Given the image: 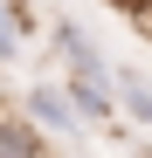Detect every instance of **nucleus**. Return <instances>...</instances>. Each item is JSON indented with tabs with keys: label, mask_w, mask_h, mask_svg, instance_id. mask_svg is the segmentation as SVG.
I'll list each match as a JSON object with an SVG mask.
<instances>
[{
	"label": "nucleus",
	"mask_w": 152,
	"mask_h": 158,
	"mask_svg": "<svg viewBox=\"0 0 152 158\" xmlns=\"http://www.w3.org/2000/svg\"><path fill=\"white\" fill-rule=\"evenodd\" d=\"M56 48H62V62L69 76H83V83H111V62H104V48H97L76 21H56Z\"/></svg>",
	"instance_id": "1"
},
{
	"label": "nucleus",
	"mask_w": 152,
	"mask_h": 158,
	"mask_svg": "<svg viewBox=\"0 0 152 158\" xmlns=\"http://www.w3.org/2000/svg\"><path fill=\"white\" fill-rule=\"evenodd\" d=\"M0 158H48V138L28 117H0Z\"/></svg>",
	"instance_id": "5"
},
{
	"label": "nucleus",
	"mask_w": 152,
	"mask_h": 158,
	"mask_svg": "<svg viewBox=\"0 0 152 158\" xmlns=\"http://www.w3.org/2000/svg\"><path fill=\"white\" fill-rule=\"evenodd\" d=\"M111 103H118L132 124H145V131H152V83H145L138 69H111Z\"/></svg>",
	"instance_id": "3"
},
{
	"label": "nucleus",
	"mask_w": 152,
	"mask_h": 158,
	"mask_svg": "<svg viewBox=\"0 0 152 158\" xmlns=\"http://www.w3.org/2000/svg\"><path fill=\"white\" fill-rule=\"evenodd\" d=\"M62 96H69V110H76V117H90V124H111V117H118L111 83H83V76H69V83H62Z\"/></svg>",
	"instance_id": "4"
},
{
	"label": "nucleus",
	"mask_w": 152,
	"mask_h": 158,
	"mask_svg": "<svg viewBox=\"0 0 152 158\" xmlns=\"http://www.w3.org/2000/svg\"><path fill=\"white\" fill-rule=\"evenodd\" d=\"M21 117H28L42 138H62V131H76V110H69V96H62V89H48V83H35V89H28Z\"/></svg>",
	"instance_id": "2"
},
{
	"label": "nucleus",
	"mask_w": 152,
	"mask_h": 158,
	"mask_svg": "<svg viewBox=\"0 0 152 158\" xmlns=\"http://www.w3.org/2000/svg\"><path fill=\"white\" fill-rule=\"evenodd\" d=\"M28 35H35V14L21 7V0H0V69L21 55V41H28Z\"/></svg>",
	"instance_id": "6"
}]
</instances>
